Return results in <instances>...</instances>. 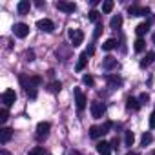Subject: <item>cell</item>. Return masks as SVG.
<instances>
[{"label": "cell", "mask_w": 155, "mask_h": 155, "mask_svg": "<svg viewBox=\"0 0 155 155\" xmlns=\"http://www.w3.org/2000/svg\"><path fill=\"white\" fill-rule=\"evenodd\" d=\"M104 111H106V106L102 102H91V115H93V119H101L104 115Z\"/></svg>", "instance_id": "obj_9"}, {"label": "cell", "mask_w": 155, "mask_h": 155, "mask_svg": "<svg viewBox=\"0 0 155 155\" xmlns=\"http://www.w3.org/2000/svg\"><path fill=\"white\" fill-rule=\"evenodd\" d=\"M151 38H153V44H155V31H153V37H151Z\"/></svg>", "instance_id": "obj_38"}, {"label": "cell", "mask_w": 155, "mask_h": 155, "mask_svg": "<svg viewBox=\"0 0 155 155\" xmlns=\"http://www.w3.org/2000/svg\"><path fill=\"white\" fill-rule=\"evenodd\" d=\"M0 155H11V153H9L8 150H0Z\"/></svg>", "instance_id": "obj_36"}, {"label": "cell", "mask_w": 155, "mask_h": 155, "mask_svg": "<svg viewBox=\"0 0 155 155\" xmlns=\"http://www.w3.org/2000/svg\"><path fill=\"white\" fill-rule=\"evenodd\" d=\"M0 99H2L4 106H11V104H15V101H17V93H15V90H6Z\"/></svg>", "instance_id": "obj_7"}, {"label": "cell", "mask_w": 155, "mask_h": 155, "mask_svg": "<svg viewBox=\"0 0 155 155\" xmlns=\"http://www.w3.org/2000/svg\"><path fill=\"white\" fill-rule=\"evenodd\" d=\"M55 8L62 13H73L77 9V4L75 2H64V0H58V2L55 4Z\"/></svg>", "instance_id": "obj_5"}, {"label": "cell", "mask_w": 155, "mask_h": 155, "mask_svg": "<svg viewBox=\"0 0 155 155\" xmlns=\"http://www.w3.org/2000/svg\"><path fill=\"white\" fill-rule=\"evenodd\" d=\"M68 35H69V38H71L73 48L81 46V44H82V40H84V33H82L81 29H69V31H68Z\"/></svg>", "instance_id": "obj_3"}, {"label": "cell", "mask_w": 155, "mask_h": 155, "mask_svg": "<svg viewBox=\"0 0 155 155\" xmlns=\"http://www.w3.org/2000/svg\"><path fill=\"white\" fill-rule=\"evenodd\" d=\"M60 90H62V82H58V81H55V82H51L48 86V91L49 93H58Z\"/></svg>", "instance_id": "obj_24"}, {"label": "cell", "mask_w": 155, "mask_h": 155, "mask_svg": "<svg viewBox=\"0 0 155 155\" xmlns=\"http://www.w3.org/2000/svg\"><path fill=\"white\" fill-rule=\"evenodd\" d=\"M117 48V40L115 38H108L104 44H102V49L104 51H111V49H115Z\"/></svg>", "instance_id": "obj_22"}, {"label": "cell", "mask_w": 155, "mask_h": 155, "mask_svg": "<svg viewBox=\"0 0 155 155\" xmlns=\"http://www.w3.org/2000/svg\"><path fill=\"white\" fill-rule=\"evenodd\" d=\"M26 58H28L29 62L35 60V53H33V49H28V51H26Z\"/></svg>", "instance_id": "obj_33"}, {"label": "cell", "mask_w": 155, "mask_h": 155, "mask_svg": "<svg viewBox=\"0 0 155 155\" xmlns=\"http://www.w3.org/2000/svg\"><path fill=\"white\" fill-rule=\"evenodd\" d=\"M150 128H151V130H155V111L150 115Z\"/></svg>", "instance_id": "obj_34"}, {"label": "cell", "mask_w": 155, "mask_h": 155, "mask_svg": "<svg viewBox=\"0 0 155 155\" xmlns=\"http://www.w3.org/2000/svg\"><path fill=\"white\" fill-rule=\"evenodd\" d=\"M13 137V130L11 128H2L0 130V144H8Z\"/></svg>", "instance_id": "obj_12"}, {"label": "cell", "mask_w": 155, "mask_h": 155, "mask_svg": "<svg viewBox=\"0 0 155 155\" xmlns=\"http://www.w3.org/2000/svg\"><path fill=\"white\" fill-rule=\"evenodd\" d=\"M49 128H51L49 122H38V126H37V139H38V140L46 139L48 133H49Z\"/></svg>", "instance_id": "obj_8"}, {"label": "cell", "mask_w": 155, "mask_h": 155, "mask_svg": "<svg viewBox=\"0 0 155 155\" xmlns=\"http://www.w3.org/2000/svg\"><path fill=\"white\" fill-rule=\"evenodd\" d=\"M37 28L40 29V31H46V33H51L53 29H55V24L49 20V18H42V20H38L37 22Z\"/></svg>", "instance_id": "obj_10"}, {"label": "cell", "mask_w": 155, "mask_h": 155, "mask_svg": "<svg viewBox=\"0 0 155 155\" xmlns=\"http://www.w3.org/2000/svg\"><path fill=\"white\" fill-rule=\"evenodd\" d=\"M144 48H146V40H144V38H137L135 44H133V49H135L137 53H142Z\"/></svg>", "instance_id": "obj_23"}, {"label": "cell", "mask_w": 155, "mask_h": 155, "mask_svg": "<svg viewBox=\"0 0 155 155\" xmlns=\"http://www.w3.org/2000/svg\"><path fill=\"white\" fill-rule=\"evenodd\" d=\"M29 9H31V2H29V0H20L18 6H17L18 15H28V13H29Z\"/></svg>", "instance_id": "obj_13"}, {"label": "cell", "mask_w": 155, "mask_h": 155, "mask_svg": "<svg viewBox=\"0 0 155 155\" xmlns=\"http://www.w3.org/2000/svg\"><path fill=\"white\" fill-rule=\"evenodd\" d=\"M117 66H119V62H117V58H113V57H106L104 62H102V68L108 69V71H110V69H115Z\"/></svg>", "instance_id": "obj_14"}, {"label": "cell", "mask_w": 155, "mask_h": 155, "mask_svg": "<svg viewBox=\"0 0 155 155\" xmlns=\"http://www.w3.org/2000/svg\"><path fill=\"white\" fill-rule=\"evenodd\" d=\"M102 11L104 13H111L113 11V2H111V0H106V2L102 4Z\"/></svg>", "instance_id": "obj_26"}, {"label": "cell", "mask_w": 155, "mask_h": 155, "mask_svg": "<svg viewBox=\"0 0 155 155\" xmlns=\"http://www.w3.org/2000/svg\"><path fill=\"white\" fill-rule=\"evenodd\" d=\"M111 126H113V122H104L102 126H91L90 128V137L91 139H99V137H102V135H106L110 130H111Z\"/></svg>", "instance_id": "obj_1"}, {"label": "cell", "mask_w": 155, "mask_h": 155, "mask_svg": "<svg viewBox=\"0 0 155 155\" xmlns=\"http://www.w3.org/2000/svg\"><path fill=\"white\" fill-rule=\"evenodd\" d=\"M69 155H82V153H81V151H77V150H71Z\"/></svg>", "instance_id": "obj_35"}, {"label": "cell", "mask_w": 155, "mask_h": 155, "mask_svg": "<svg viewBox=\"0 0 155 155\" xmlns=\"http://www.w3.org/2000/svg\"><path fill=\"white\" fill-rule=\"evenodd\" d=\"M153 155H155V151H153Z\"/></svg>", "instance_id": "obj_39"}, {"label": "cell", "mask_w": 155, "mask_h": 155, "mask_svg": "<svg viewBox=\"0 0 155 155\" xmlns=\"http://www.w3.org/2000/svg\"><path fill=\"white\" fill-rule=\"evenodd\" d=\"M73 93H75V102H77V110H79V111H82L84 108H86V95L82 93V90L81 88H75L73 90Z\"/></svg>", "instance_id": "obj_2"}, {"label": "cell", "mask_w": 155, "mask_h": 155, "mask_svg": "<svg viewBox=\"0 0 155 155\" xmlns=\"http://www.w3.org/2000/svg\"><path fill=\"white\" fill-rule=\"evenodd\" d=\"M88 57H90V55H88L86 51H84V53H82V55L79 57V62H77V71H82V69L86 68V62H88Z\"/></svg>", "instance_id": "obj_18"}, {"label": "cell", "mask_w": 155, "mask_h": 155, "mask_svg": "<svg viewBox=\"0 0 155 155\" xmlns=\"http://www.w3.org/2000/svg\"><path fill=\"white\" fill-rule=\"evenodd\" d=\"M148 29H150V22L146 20V22H142V24H139V26L135 28V33H137V37H139V38H142V37L146 35V31H148Z\"/></svg>", "instance_id": "obj_15"}, {"label": "cell", "mask_w": 155, "mask_h": 155, "mask_svg": "<svg viewBox=\"0 0 155 155\" xmlns=\"http://www.w3.org/2000/svg\"><path fill=\"white\" fill-rule=\"evenodd\" d=\"M97 153L99 155H111V144L106 140H101L97 144Z\"/></svg>", "instance_id": "obj_11"}, {"label": "cell", "mask_w": 155, "mask_h": 155, "mask_svg": "<svg viewBox=\"0 0 155 155\" xmlns=\"http://www.w3.org/2000/svg\"><path fill=\"white\" fill-rule=\"evenodd\" d=\"M13 33H15V37H18V38H26V37L29 35V26L24 24V22H18V24L13 26Z\"/></svg>", "instance_id": "obj_4"}, {"label": "cell", "mask_w": 155, "mask_h": 155, "mask_svg": "<svg viewBox=\"0 0 155 155\" xmlns=\"http://www.w3.org/2000/svg\"><path fill=\"white\" fill-rule=\"evenodd\" d=\"M110 26H111L113 29H119V28L122 26V17H120V15H115V17H111V20H110Z\"/></svg>", "instance_id": "obj_21"}, {"label": "cell", "mask_w": 155, "mask_h": 155, "mask_svg": "<svg viewBox=\"0 0 155 155\" xmlns=\"http://www.w3.org/2000/svg\"><path fill=\"white\" fill-rule=\"evenodd\" d=\"M153 62H155V53H153V51H150V53H146V57L140 60V68L144 69V68H148V66H150V64H153Z\"/></svg>", "instance_id": "obj_17"}, {"label": "cell", "mask_w": 155, "mask_h": 155, "mask_svg": "<svg viewBox=\"0 0 155 155\" xmlns=\"http://www.w3.org/2000/svg\"><path fill=\"white\" fill-rule=\"evenodd\" d=\"M82 82H84L86 86H93V84H95V79H93L91 75H84V77H82Z\"/></svg>", "instance_id": "obj_29"}, {"label": "cell", "mask_w": 155, "mask_h": 155, "mask_svg": "<svg viewBox=\"0 0 155 155\" xmlns=\"http://www.w3.org/2000/svg\"><path fill=\"white\" fill-rule=\"evenodd\" d=\"M8 119H9V113H8L6 108H2V110H0V124H6Z\"/></svg>", "instance_id": "obj_27"}, {"label": "cell", "mask_w": 155, "mask_h": 155, "mask_svg": "<svg viewBox=\"0 0 155 155\" xmlns=\"http://www.w3.org/2000/svg\"><path fill=\"white\" fill-rule=\"evenodd\" d=\"M126 108H128V110H133V111H137V110L140 108V102H139V99H135V97H128V99H126Z\"/></svg>", "instance_id": "obj_16"}, {"label": "cell", "mask_w": 155, "mask_h": 155, "mask_svg": "<svg viewBox=\"0 0 155 155\" xmlns=\"http://www.w3.org/2000/svg\"><path fill=\"white\" fill-rule=\"evenodd\" d=\"M99 15H101V13H99L97 9H91V11H90V15H88V18H90L91 22H99Z\"/></svg>", "instance_id": "obj_30"}, {"label": "cell", "mask_w": 155, "mask_h": 155, "mask_svg": "<svg viewBox=\"0 0 155 155\" xmlns=\"http://www.w3.org/2000/svg\"><path fill=\"white\" fill-rule=\"evenodd\" d=\"M28 155H44V148L42 146H35L33 150L28 151Z\"/></svg>", "instance_id": "obj_28"}, {"label": "cell", "mask_w": 155, "mask_h": 155, "mask_svg": "<svg viewBox=\"0 0 155 155\" xmlns=\"http://www.w3.org/2000/svg\"><path fill=\"white\" fill-rule=\"evenodd\" d=\"M128 155H140V153H137V151H131V153H128Z\"/></svg>", "instance_id": "obj_37"}, {"label": "cell", "mask_w": 155, "mask_h": 155, "mask_svg": "<svg viewBox=\"0 0 155 155\" xmlns=\"http://www.w3.org/2000/svg\"><path fill=\"white\" fill-rule=\"evenodd\" d=\"M148 101H150V95H148V93H140V97H139V102H140V106H142V104H146Z\"/></svg>", "instance_id": "obj_31"}, {"label": "cell", "mask_w": 155, "mask_h": 155, "mask_svg": "<svg viewBox=\"0 0 155 155\" xmlns=\"http://www.w3.org/2000/svg\"><path fill=\"white\" fill-rule=\"evenodd\" d=\"M151 142H153V135H151L150 131H144L142 137H140V146H148V144H151Z\"/></svg>", "instance_id": "obj_20"}, {"label": "cell", "mask_w": 155, "mask_h": 155, "mask_svg": "<svg viewBox=\"0 0 155 155\" xmlns=\"http://www.w3.org/2000/svg\"><path fill=\"white\" fill-rule=\"evenodd\" d=\"M135 142V135H133V131H124V144L126 146H131Z\"/></svg>", "instance_id": "obj_25"}, {"label": "cell", "mask_w": 155, "mask_h": 155, "mask_svg": "<svg viewBox=\"0 0 155 155\" xmlns=\"http://www.w3.org/2000/svg\"><path fill=\"white\" fill-rule=\"evenodd\" d=\"M128 13L131 17H146V15H151L150 8H142V6H130Z\"/></svg>", "instance_id": "obj_6"}, {"label": "cell", "mask_w": 155, "mask_h": 155, "mask_svg": "<svg viewBox=\"0 0 155 155\" xmlns=\"http://www.w3.org/2000/svg\"><path fill=\"white\" fill-rule=\"evenodd\" d=\"M106 81H108V84H110L111 88H117V86L122 84V79H119V77H113V75H108Z\"/></svg>", "instance_id": "obj_19"}, {"label": "cell", "mask_w": 155, "mask_h": 155, "mask_svg": "<svg viewBox=\"0 0 155 155\" xmlns=\"http://www.w3.org/2000/svg\"><path fill=\"white\" fill-rule=\"evenodd\" d=\"M101 33H102V24H101V22H97V26H95V35H93V37L97 38Z\"/></svg>", "instance_id": "obj_32"}]
</instances>
